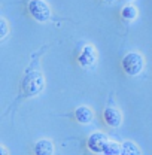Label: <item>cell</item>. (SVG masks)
I'll list each match as a JSON object with an SVG mask.
<instances>
[{
	"instance_id": "5b68a950",
	"label": "cell",
	"mask_w": 152,
	"mask_h": 155,
	"mask_svg": "<svg viewBox=\"0 0 152 155\" xmlns=\"http://www.w3.org/2000/svg\"><path fill=\"white\" fill-rule=\"evenodd\" d=\"M78 61L82 67H93L97 61V51L94 46L91 45H85L78 57Z\"/></svg>"
},
{
	"instance_id": "6da1fadb",
	"label": "cell",
	"mask_w": 152,
	"mask_h": 155,
	"mask_svg": "<svg viewBox=\"0 0 152 155\" xmlns=\"http://www.w3.org/2000/svg\"><path fill=\"white\" fill-rule=\"evenodd\" d=\"M45 87V79L42 76V73L38 70H30L27 72L22 81H21V91L24 97H35L42 93Z\"/></svg>"
},
{
	"instance_id": "7a4b0ae2",
	"label": "cell",
	"mask_w": 152,
	"mask_h": 155,
	"mask_svg": "<svg viewBox=\"0 0 152 155\" xmlns=\"http://www.w3.org/2000/svg\"><path fill=\"white\" fill-rule=\"evenodd\" d=\"M122 69L127 75L130 76H137L143 72L145 69V58L139 52H128L122 58Z\"/></svg>"
},
{
	"instance_id": "3957f363",
	"label": "cell",
	"mask_w": 152,
	"mask_h": 155,
	"mask_svg": "<svg viewBox=\"0 0 152 155\" xmlns=\"http://www.w3.org/2000/svg\"><path fill=\"white\" fill-rule=\"evenodd\" d=\"M28 12L39 22H46L51 18V8L43 0H31L28 3Z\"/></svg>"
},
{
	"instance_id": "30bf717a",
	"label": "cell",
	"mask_w": 152,
	"mask_h": 155,
	"mask_svg": "<svg viewBox=\"0 0 152 155\" xmlns=\"http://www.w3.org/2000/svg\"><path fill=\"white\" fill-rule=\"evenodd\" d=\"M121 17L125 19V21H133V19H136V17H137V9H136L134 6H131V5H127V6L122 8Z\"/></svg>"
},
{
	"instance_id": "9a60e30c",
	"label": "cell",
	"mask_w": 152,
	"mask_h": 155,
	"mask_svg": "<svg viewBox=\"0 0 152 155\" xmlns=\"http://www.w3.org/2000/svg\"><path fill=\"white\" fill-rule=\"evenodd\" d=\"M128 2H133V0H128Z\"/></svg>"
},
{
	"instance_id": "4fadbf2b",
	"label": "cell",
	"mask_w": 152,
	"mask_h": 155,
	"mask_svg": "<svg viewBox=\"0 0 152 155\" xmlns=\"http://www.w3.org/2000/svg\"><path fill=\"white\" fill-rule=\"evenodd\" d=\"M0 151H2V155H8V152H6V148H5V146H2V148H0Z\"/></svg>"
},
{
	"instance_id": "9c48e42d",
	"label": "cell",
	"mask_w": 152,
	"mask_h": 155,
	"mask_svg": "<svg viewBox=\"0 0 152 155\" xmlns=\"http://www.w3.org/2000/svg\"><path fill=\"white\" fill-rule=\"evenodd\" d=\"M103 154L104 155H121L122 154V145L109 140V142L106 143L104 149H103Z\"/></svg>"
},
{
	"instance_id": "7c38bea8",
	"label": "cell",
	"mask_w": 152,
	"mask_h": 155,
	"mask_svg": "<svg viewBox=\"0 0 152 155\" xmlns=\"http://www.w3.org/2000/svg\"><path fill=\"white\" fill-rule=\"evenodd\" d=\"M9 33V25L6 22V19H0V39H5Z\"/></svg>"
},
{
	"instance_id": "8992f818",
	"label": "cell",
	"mask_w": 152,
	"mask_h": 155,
	"mask_svg": "<svg viewBox=\"0 0 152 155\" xmlns=\"http://www.w3.org/2000/svg\"><path fill=\"white\" fill-rule=\"evenodd\" d=\"M103 121L109 125V127H119L121 125V122H122V115H121V112L118 110V109H115V107H107V109H104V112H103Z\"/></svg>"
},
{
	"instance_id": "8fae6325",
	"label": "cell",
	"mask_w": 152,
	"mask_h": 155,
	"mask_svg": "<svg viewBox=\"0 0 152 155\" xmlns=\"http://www.w3.org/2000/svg\"><path fill=\"white\" fill-rule=\"evenodd\" d=\"M121 155H140V149L133 142H125V143H122V154Z\"/></svg>"
},
{
	"instance_id": "ba28073f",
	"label": "cell",
	"mask_w": 152,
	"mask_h": 155,
	"mask_svg": "<svg viewBox=\"0 0 152 155\" xmlns=\"http://www.w3.org/2000/svg\"><path fill=\"white\" fill-rule=\"evenodd\" d=\"M35 155H54V143L48 139H42L35 145Z\"/></svg>"
},
{
	"instance_id": "277c9868",
	"label": "cell",
	"mask_w": 152,
	"mask_h": 155,
	"mask_svg": "<svg viewBox=\"0 0 152 155\" xmlns=\"http://www.w3.org/2000/svg\"><path fill=\"white\" fill-rule=\"evenodd\" d=\"M107 142H109V139H107V136L104 133H93L88 137L87 146L94 154H103V149H104Z\"/></svg>"
},
{
	"instance_id": "52a82bcc",
	"label": "cell",
	"mask_w": 152,
	"mask_h": 155,
	"mask_svg": "<svg viewBox=\"0 0 152 155\" xmlns=\"http://www.w3.org/2000/svg\"><path fill=\"white\" fill-rule=\"evenodd\" d=\"M75 118L79 124H91L93 119H94V112L88 107V106H79L75 110Z\"/></svg>"
},
{
	"instance_id": "5bb4252c",
	"label": "cell",
	"mask_w": 152,
	"mask_h": 155,
	"mask_svg": "<svg viewBox=\"0 0 152 155\" xmlns=\"http://www.w3.org/2000/svg\"><path fill=\"white\" fill-rule=\"evenodd\" d=\"M103 2H106V3H114L115 0H103Z\"/></svg>"
}]
</instances>
